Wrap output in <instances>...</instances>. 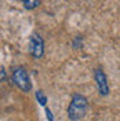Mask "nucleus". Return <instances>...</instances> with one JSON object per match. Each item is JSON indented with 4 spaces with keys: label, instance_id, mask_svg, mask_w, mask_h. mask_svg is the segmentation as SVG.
<instances>
[{
    "label": "nucleus",
    "instance_id": "nucleus-1",
    "mask_svg": "<svg viewBox=\"0 0 120 121\" xmlns=\"http://www.w3.org/2000/svg\"><path fill=\"white\" fill-rule=\"evenodd\" d=\"M88 109V100L86 99V96H83L80 94H75L73 98L69 103L68 107V117L72 121H77L83 118Z\"/></svg>",
    "mask_w": 120,
    "mask_h": 121
},
{
    "label": "nucleus",
    "instance_id": "nucleus-2",
    "mask_svg": "<svg viewBox=\"0 0 120 121\" xmlns=\"http://www.w3.org/2000/svg\"><path fill=\"white\" fill-rule=\"evenodd\" d=\"M13 83L21 91H25V92L30 91V88H32V83H30L29 74L21 66L14 69V72H13Z\"/></svg>",
    "mask_w": 120,
    "mask_h": 121
},
{
    "label": "nucleus",
    "instance_id": "nucleus-3",
    "mask_svg": "<svg viewBox=\"0 0 120 121\" xmlns=\"http://www.w3.org/2000/svg\"><path fill=\"white\" fill-rule=\"evenodd\" d=\"M29 52L33 58H42L44 54V41L37 33H32L29 39Z\"/></svg>",
    "mask_w": 120,
    "mask_h": 121
},
{
    "label": "nucleus",
    "instance_id": "nucleus-4",
    "mask_svg": "<svg viewBox=\"0 0 120 121\" xmlns=\"http://www.w3.org/2000/svg\"><path fill=\"white\" fill-rule=\"evenodd\" d=\"M94 77H95L98 92H99L102 96H106V95L109 94V85H108V80H106L105 73H104L101 69H97L95 73H94Z\"/></svg>",
    "mask_w": 120,
    "mask_h": 121
},
{
    "label": "nucleus",
    "instance_id": "nucleus-5",
    "mask_svg": "<svg viewBox=\"0 0 120 121\" xmlns=\"http://www.w3.org/2000/svg\"><path fill=\"white\" fill-rule=\"evenodd\" d=\"M21 1L26 10H33L40 6V0H21Z\"/></svg>",
    "mask_w": 120,
    "mask_h": 121
},
{
    "label": "nucleus",
    "instance_id": "nucleus-6",
    "mask_svg": "<svg viewBox=\"0 0 120 121\" xmlns=\"http://www.w3.org/2000/svg\"><path fill=\"white\" fill-rule=\"evenodd\" d=\"M36 99H37V102L40 105L46 107V105H47V98H46V95L42 91H37V92H36Z\"/></svg>",
    "mask_w": 120,
    "mask_h": 121
},
{
    "label": "nucleus",
    "instance_id": "nucleus-7",
    "mask_svg": "<svg viewBox=\"0 0 120 121\" xmlns=\"http://www.w3.org/2000/svg\"><path fill=\"white\" fill-rule=\"evenodd\" d=\"M46 114H47V118H48V121H54V117H53V113H51V110L48 109V107H46Z\"/></svg>",
    "mask_w": 120,
    "mask_h": 121
},
{
    "label": "nucleus",
    "instance_id": "nucleus-8",
    "mask_svg": "<svg viewBox=\"0 0 120 121\" xmlns=\"http://www.w3.org/2000/svg\"><path fill=\"white\" fill-rule=\"evenodd\" d=\"M4 78H6V70L1 68V69H0V81H3Z\"/></svg>",
    "mask_w": 120,
    "mask_h": 121
}]
</instances>
